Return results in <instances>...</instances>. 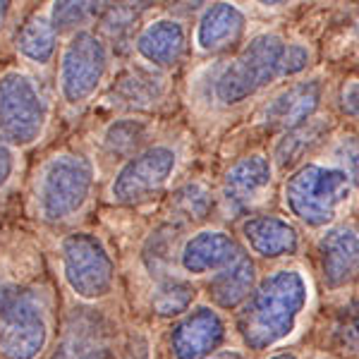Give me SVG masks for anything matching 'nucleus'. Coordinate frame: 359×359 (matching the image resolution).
I'll return each mask as SVG.
<instances>
[{
  "instance_id": "obj_6",
  "label": "nucleus",
  "mask_w": 359,
  "mask_h": 359,
  "mask_svg": "<svg viewBox=\"0 0 359 359\" xmlns=\"http://www.w3.org/2000/svg\"><path fill=\"white\" fill-rule=\"evenodd\" d=\"M48 106L36 82L25 72L0 77V142L8 147H29L43 135Z\"/></svg>"
},
{
  "instance_id": "obj_24",
  "label": "nucleus",
  "mask_w": 359,
  "mask_h": 359,
  "mask_svg": "<svg viewBox=\"0 0 359 359\" xmlns=\"http://www.w3.org/2000/svg\"><path fill=\"white\" fill-rule=\"evenodd\" d=\"M196 297V290L192 283L177 280V278H163L154 292V311L158 316H182L189 311Z\"/></svg>"
},
{
  "instance_id": "obj_10",
  "label": "nucleus",
  "mask_w": 359,
  "mask_h": 359,
  "mask_svg": "<svg viewBox=\"0 0 359 359\" xmlns=\"http://www.w3.org/2000/svg\"><path fill=\"white\" fill-rule=\"evenodd\" d=\"M225 335V321L211 306H196L184 311L170 331L172 359H208L221 350Z\"/></svg>"
},
{
  "instance_id": "obj_26",
  "label": "nucleus",
  "mask_w": 359,
  "mask_h": 359,
  "mask_svg": "<svg viewBox=\"0 0 359 359\" xmlns=\"http://www.w3.org/2000/svg\"><path fill=\"white\" fill-rule=\"evenodd\" d=\"M101 0H53L50 5V25L57 34L74 32V29L89 25L96 17Z\"/></svg>"
},
{
  "instance_id": "obj_7",
  "label": "nucleus",
  "mask_w": 359,
  "mask_h": 359,
  "mask_svg": "<svg viewBox=\"0 0 359 359\" xmlns=\"http://www.w3.org/2000/svg\"><path fill=\"white\" fill-rule=\"evenodd\" d=\"M62 276L77 297L94 302L106 297L115 283V264L106 245L91 233H72L60 247Z\"/></svg>"
},
{
  "instance_id": "obj_3",
  "label": "nucleus",
  "mask_w": 359,
  "mask_h": 359,
  "mask_svg": "<svg viewBox=\"0 0 359 359\" xmlns=\"http://www.w3.org/2000/svg\"><path fill=\"white\" fill-rule=\"evenodd\" d=\"M94 189V165L77 154L53 156L36 182V208L43 221L62 223L77 216Z\"/></svg>"
},
{
  "instance_id": "obj_20",
  "label": "nucleus",
  "mask_w": 359,
  "mask_h": 359,
  "mask_svg": "<svg viewBox=\"0 0 359 359\" xmlns=\"http://www.w3.org/2000/svg\"><path fill=\"white\" fill-rule=\"evenodd\" d=\"M111 94L115 96V101L127 108L147 111V108H154L156 103H161V98L165 96V79L151 72V69L127 67L113 82Z\"/></svg>"
},
{
  "instance_id": "obj_1",
  "label": "nucleus",
  "mask_w": 359,
  "mask_h": 359,
  "mask_svg": "<svg viewBox=\"0 0 359 359\" xmlns=\"http://www.w3.org/2000/svg\"><path fill=\"white\" fill-rule=\"evenodd\" d=\"M306 304L309 280L297 269H278L254 285L237 314V333L247 350L264 352L297 331Z\"/></svg>"
},
{
  "instance_id": "obj_34",
  "label": "nucleus",
  "mask_w": 359,
  "mask_h": 359,
  "mask_svg": "<svg viewBox=\"0 0 359 359\" xmlns=\"http://www.w3.org/2000/svg\"><path fill=\"white\" fill-rule=\"evenodd\" d=\"M206 0H172V5H170V10L175 15H192L196 13V10L204 5Z\"/></svg>"
},
{
  "instance_id": "obj_13",
  "label": "nucleus",
  "mask_w": 359,
  "mask_h": 359,
  "mask_svg": "<svg viewBox=\"0 0 359 359\" xmlns=\"http://www.w3.org/2000/svg\"><path fill=\"white\" fill-rule=\"evenodd\" d=\"M273 182V165L264 154H252L240 158L225 172L223 199L233 211H247L249 206L259 204Z\"/></svg>"
},
{
  "instance_id": "obj_16",
  "label": "nucleus",
  "mask_w": 359,
  "mask_h": 359,
  "mask_svg": "<svg viewBox=\"0 0 359 359\" xmlns=\"http://www.w3.org/2000/svg\"><path fill=\"white\" fill-rule=\"evenodd\" d=\"M247 247L262 259L292 257L299 249L297 228L280 216H254L242 223Z\"/></svg>"
},
{
  "instance_id": "obj_32",
  "label": "nucleus",
  "mask_w": 359,
  "mask_h": 359,
  "mask_svg": "<svg viewBox=\"0 0 359 359\" xmlns=\"http://www.w3.org/2000/svg\"><path fill=\"white\" fill-rule=\"evenodd\" d=\"M340 106L345 113L359 115V82H347L340 89Z\"/></svg>"
},
{
  "instance_id": "obj_33",
  "label": "nucleus",
  "mask_w": 359,
  "mask_h": 359,
  "mask_svg": "<svg viewBox=\"0 0 359 359\" xmlns=\"http://www.w3.org/2000/svg\"><path fill=\"white\" fill-rule=\"evenodd\" d=\"M13 172H15V154L8 144L0 142V187H5L10 182Z\"/></svg>"
},
{
  "instance_id": "obj_29",
  "label": "nucleus",
  "mask_w": 359,
  "mask_h": 359,
  "mask_svg": "<svg viewBox=\"0 0 359 359\" xmlns=\"http://www.w3.org/2000/svg\"><path fill=\"white\" fill-rule=\"evenodd\" d=\"M137 17H139L137 10H132L125 0H118V3H113L111 8L106 10V15H103V20H101V29L111 39L120 41V39H125L127 34L132 32Z\"/></svg>"
},
{
  "instance_id": "obj_23",
  "label": "nucleus",
  "mask_w": 359,
  "mask_h": 359,
  "mask_svg": "<svg viewBox=\"0 0 359 359\" xmlns=\"http://www.w3.org/2000/svg\"><path fill=\"white\" fill-rule=\"evenodd\" d=\"M213 206L211 192L201 182H187L172 194L170 213L182 223H199L208 216Z\"/></svg>"
},
{
  "instance_id": "obj_37",
  "label": "nucleus",
  "mask_w": 359,
  "mask_h": 359,
  "mask_svg": "<svg viewBox=\"0 0 359 359\" xmlns=\"http://www.w3.org/2000/svg\"><path fill=\"white\" fill-rule=\"evenodd\" d=\"M208 359H247L245 355H242V352H237V350H218L216 355H211Z\"/></svg>"
},
{
  "instance_id": "obj_25",
  "label": "nucleus",
  "mask_w": 359,
  "mask_h": 359,
  "mask_svg": "<svg viewBox=\"0 0 359 359\" xmlns=\"http://www.w3.org/2000/svg\"><path fill=\"white\" fill-rule=\"evenodd\" d=\"M321 130H323L321 123H314V120H306L304 125L287 130V135L283 137L276 147V154H273L276 165L278 168H290V165L297 163V161L318 142Z\"/></svg>"
},
{
  "instance_id": "obj_27",
  "label": "nucleus",
  "mask_w": 359,
  "mask_h": 359,
  "mask_svg": "<svg viewBox=\"0 0 359 359\" xmlns=\"http://www.w3.org/2000/svg\"><path fill=\"white\" fill-rule=\"evenodd\" d=\"M333 347L347 355H359V302H347L340 306L328 326Z\"/></svg>"
},
{
  "instance_id": "obj_4",
  "label": "nucleus",
  "mask_w": 359,
  "mask_h": 359,
  "mask_svg": "<svg viewBox=\"0 0 359 359\" xmlns=\"http://www.w3.org/2000/svg\"><path fill=\"white\" fill-rule=\"evenodd\" d=\"M285 41L278 34H259L216 79V98L223 106H237L280 77Z\"/></svg>"
},
{
  "instance_id": "obj_17",
  "label": "nucleus",
  "mask_w": 359,
  "mask_h": 359,
  "mask_svg": "<svg viewBox=\"0 0 359 359\" xmlns=\"http://www.w3.org/2000/svg\"><path fill=\"white\" fill-rule=\"evenodd\" d=\"M184 46H187L184 27L175 20L151 22L139 32L135 41L139 57L158 69L175 67L184 55Z\"/></svg>"
},
{
  "instance_id": "obj_38",
  "label": "nucleus",
  "mask_w": 359,
  "mask_h": 359,
  "mask_svg": "<svg viewBox=\"0 0 359 359\" xmlns=\"http://www.w3.org/2000/svg\"><path fill=\"white\" fill-rule=\"evenodd\" d=\"M269 359H299L294 352H276V355H271Z\"/></svg>"
},
{
  "instance_id": "obj_30",
  "label": "nucleus",
  "mask_w": 359,
  "mask_h": 359,
  "mask_svg": "<svg viewBox=\"0 0 359 359\" xmlns=\"http://www.w3.org/2000/svg\"><path fill=\"white\" fill-rule=\"evenodd\" d=\"M335 165H340L350 175L352 184L359 187V137H343L333 149Z\"/></svg>"
},
{
  "instance_id": "obj_14",
  "label": "nucleus",
  "mask_w": 359,
  "mask_h": 359,
  "mask_svg": "<svg viewBox=\"0 0 359 359\" xmlns=\"http://www.w3.org/2000/svg\"><path fill=\"white\" fill-rule=\"evenodd\" d=\"M242 254V247L237 245L233 235L223 233V230H201L189 237L180 249V269L189 276H206L216 273L233 264Z\"/></svg>"
},
{
  "instance_id": "obj_15",
  "label": "nucleus",
  "mask_w": 359,
  "mask_h": 359,
  "mask_svg": "<svg viewBox=\"0 0 359 359\" xmlns=\"http://www.w3.org/2000/svg\"><path fill=\"white\" fill-rule=\"evenodd\" d=\"M318 103H321V84H318V79L294 82L287 89L278 91L266 103L264 123L269 127H278V130H292V127H299L306 120L314 118Z\"/></svg>"
},
{
  "instance_id": "obj_21",
  "label": "nucleus",
  "mask_w": 359,
  "mask_h": 359,
  "mask_svg": "<svg viewBox=\"0 0 359 359\" xmlns=\"http://www.w3.org/2000/svg\"><path fill=\"white\" fill-rule=\"evenodd\" d=\"M55 48H57V32L50 25V20H43V17L27 20V25L17 34V50L27 60L36 62V65H48L55 55Z\"/></svg>"
},
{
  "instance_id": "obj_2",
  "label": "nucleus",
  "mask_w": 359,
  "mask_h": 359,
  "mask_svg": "<svg viewBox=\"0 0 359 359\" xmlns=\"http://www.w3.org/2000/svg\"><path fill=\"white\" fill-rule=\"evenodd\" d=\"M350 175L340 165L304 163L285 180L283 201L306 228H328L352 196Z\"/></svg>"
},
{
  "instance_id": "obj_5",
  "label": "nucleus",
  "mask_w": 359,
  "mask_h": 359,
  "mask_svg": "<svg viewBox=\"0 0 359 359\" xmlns=\"http://www.w3.org/2000/svg\"><path fill=\"white\" fill-rule=\"evenodd\" d=\"M48 343V318L39 297L20 285H0V352L36 359Z\"/></svg>"
},
{
  "instance_id": "obj_19",
  "label": "nucleus",
  "mask_w": 359,
  "mask_h": 359,
  "mask_svg": "<svg viewBox=\"0 0 359 359\" xmlns=\"http://www.w3.org/2000/svg\"><path fill=\"white\" fill-rule=\"evenodd\" d=\"M254 285H257V266L242 252L233 264L213 273L211 283H208V294L216 306L233 311L252 294Z\"/></svg>"
},
{
  "instance_id": "obj_39",
  "label": "nucleus",
  "mask_w": 359,
  "mask_h": 359,
  "mask_svg": "<svg viewBox=\"0 0 359 359\" xmlns=\"http://www.w3.org/2000/svg\"><path fill=\"white\" fill-rule=\"evenodd\" d=\"M259 5H264V8H278V5H283L285 0H257Z\"/></svg>"
},
{
  "instance_id": "obj_12",
  "label": "nucleus",
  "mask_w": 359,
  "mask_h": 359,
  "mask_svg": "<svg viewBox=\"0 0 359 359\" xmlns=\"http://www.w3.org/2000/svg\"><path fill=\"white\" fill-rule=\"evenodd\" d=\"M318 264L331 290L355 283L359 278V230L352 225L328 228L318 240Z\"/></svg>"
},
{
  "instance_id": "obj_22",
  "label": "nucleus",
  "mask_w": 359,
  "mask_h": 359,
  "mask_svg": "<svg viewBox=\"0 0 359 359\" xmlns=\"http://www.w3.org/2000/svg\"><path fill=\"white\" fill-rule=\"evenodd\" d=\"M149 137V123L139 118H120L103 135V147L115 158H130Z\"/></svg>"
},
{
  "instance_id": "obj_11",
  "label": "nucleus",
  "mask_w": 359,
  "mask_h": 359,
  "mask_svg": "<svg viewBox=\"0 0 359 359\" xmlns=\"http://www.w3.org/2000/svg\"><path fill=\"white\" fill-rule=\"evenodd\" d=\"M111 328L96 311L79 309L67 318L60 343L50 359H115L111 352Z\"/></svg>"
},
{
  "instance_id": "obj_18",
  "label": "nucleus",
  "mask_w": 359,
  "mask_h": 359,
  "mask_svg": "<svg viewBox=\"0 0 359 359\" xmlns=\"http://www.w3.org/2000/svg\"><path fill=\"white\" fill-rule=\"evenodd\" d=\"M245 13L235 3L221 0L208 5L196 25V46L206 53L228 48L245 34Z\"/></svg>"
},
{
  "instance_id": "obj_9",
  "label": "nucleus",
  "mask_w": 359,
  "mask_h": 359,
  "mask_svg": "<svg viewBox=\"0 0 359 359\" xmlns=\"http://www.w3.org/2000/svg\"><path fill=\"white\" fill-rule=\"evenodd\" d=\"M177 168V154L170 147H149L127 158L111 184L113 201L125 206L142 204L156 196L168 184Z\"/></svg>"
},
{
  "instance_id": "obj_35",
  "label": "nucleus",
  "mask_w": 359,
  "mask_h": 359,
  "mask_svg": "<svg viewBox=\"0 0 359 359\" xmlns=\"http://www.w3.org/2000/svg\"><path fill=\"white\" fill-rule=\"evenodd\" d=\"M10 10H13V0H0V32L8 25Z\"/></svg>"
},
{
  "instance_id": "obj_31",
  "label": "nucleus",
  "mask_w": 359,
  "mask_h": 359,
  "mask_svg": "<svg viewBox=\"0 0 359 359\" xmlns=\"http://www.w3.org/2000/svg\"><path fill=\"white\" fill-rule=\"evenodd\" d=\"M311 53L304 43H285L283 50V60H280V77H292L299 74L309 67Z\"/></svg>"
},
{
  "instance_id": "obj_36",
  "label": "nucleus",
  "mask_w": 359,
  "mask_h": 359,
  "mask_svg": "<svg viewBox=\"0 0 359 359\" xmlns=\"http://www.w3.org/2000/svg\"><path fill=\"white\" fill-rule=\"evenodd\" d=\"M127 5H130L132 10H137V13H144V10H149V8H154L158 0H125Z\"/></svg>"
},
{
  "instance_id": "obj_28",
  "label": "nucleus",
  "mask_w": 359,
  "mask_h": 359,
  "mask_svg": "<svg viewBox=\"0 0 359 359\" xmlns=\"http://www.w3.org/2000/svg\"><path fill=\"white\" fill-rule=\"evenodd\" d=\"M172 249H175V228L163 225L149 237L147 247H144V264L151 271V276L163 278L170 269L172 262Z\"/></svg>"
},
{
  "instance_id": "obj_8",
  "label": "nucleus",
  "mask_w": 359,
  "mask_h": 359,
  "mask_svg": "<svg viewBox=\"0 0 359 359\" xmlns=\"http://www.w3.org/2000/svg\"><path fill=\"white\" fill-rule=\"evenodd\" d=\"M108 46L91 32H77L60 57V94L69 106L89 101L108 72Z\"/></svg>"
}]
</instances>
